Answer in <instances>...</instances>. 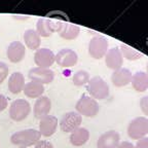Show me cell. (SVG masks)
Returning a JSON list of instances; mask_svg holds the SVG:
<instances>
[{
    "label": "cell",
    "instance_id": "cell-20",
    "mask_svg": "<svg viewBox=\"0 0 148 148\" xmlns=\"http://www.w3.org/2000/svg\"><path fill=\"white\" fill-rule=\"evenodd\" d=\"M23 92L26 97L31 98V99H38L41 96H43L44 92V86L39 82L30 80L27 82L24 86Z\"/></svg>",
    "mask_w": 148,
    "mask_h": 148
},
{
    "label": "cell",
    "instance_id": "cell-10",
    "mask_svg": "<svg viewBox=\"0 0 148 148\" xmlns=\"http://www.w3.org/2000/svg\"><path fill=\"white\" fill-rule=\"evenodd\" d=\"M78 56L71 49H63L56 55V63L62 68H71L77 64Z\"/></svg>",
    "mask_w": 148,
    "mask_h": 148
},
{
    "label": "cell",
    "instance_id": "cell-15",
    "mask_svg": "<svg viewBox=\"0 0 148 148\" xmlns=\"http://www.w3.org/2000/svg\"><path fill=\"white\" fill-rule=\"evenodd\" d=\"M120 143V136L115 131H108L102 134L97 141L98 148H116Z\"/></svg>",
    "mask_w": 148,
    "mask_h": 148
},
{
    "label": "cell",
    "instance_id": "cell-9",
    "mask_svg": "<svg viewBox=\"0 0 148 148\" xmlns=\"http://www.w3.org/2000/svg\"><path fill=\"white\" fill-rule=\"evenodd\" d=\"M34 62L37 67L51 69L53 63L56 62V55L51 49L46 47L38 49L34 53Z\"/></svg>",
    "mask_w": 148,
    "mask_h": 148
},
{
    "label": "cell",
    "instance_id": "cell-11",
    "mask_svg": "<svg viewBox=\"0 0 148 148\" xmlns=\"http://www.w3.org/2000/svg\"><path fill=\"white\" fill-rule=\"evenodd\" d=\"M26 56V46L20 41H12L6 49V57L14 64L20 63Z\"/></svg>",
    "mask_w": 148,
    "mask_h": 148
},
{
    "label": "cell",
    "instance_id": "cell-18",
    "mask_svg": "<svg viewBox=\"0 0 148 148\" xmlns=\"http://www.w3.org/2000/svg\"><path fill=\"white\" fill-rule=\"evenodd\" d=\"M25 77L23 73L21 72H14L10 74L8 78V83H7V88L8 90L14 95H18L21 92H23L24 86H25Z\"/></svg>",
    "mask_w": 148,
    "mask_h": 148
},
{
    "label": "cell",
    "instance_id": "cell-4",
    "mask_svg": "<svg viewBox=\"0 0 148 148\" xmlns=\"http://www.w3.org/2000/svg\"><path fill=\"white\" fill-rule=\"evenodd\" d=\"M31 112L30 103L25 99H16L9 106V117L14 121H23Z\"/></svg>",
    "mask_w": 148,
    "mask_h": 148
},
{
    "label": "cell",
    "instance_id": "cell-19",
    "mask_svg": "<svg viewBox=\"0 0 148 148\" xmlns=\"http://www.w3.org/2000/svg\"><path fill=\"white\" fill-rule=\"evenodd\" d=\"M23 39L25 42V46L32 51H37L41 44V37L38 35L36 30L33 29H28L24 32Z\"/></svg>",
    "mask_w": 148,
    "mask_h": 148
},
{
    "label": "cell",
    "instance_id": "cell-31",
    "mask_svg": "<svg viewBox=\"0 0 148 148\" xmlns=\"http://www.w3.org/2000/svg\"><path fill=\"white\" fill-rule=\"evenodd\" d=\"M116 148H135V145L129 141H123L118 144V146Z\"/></svg>",
    "mask_w": 148,
    "mask_h": 148
},
{
    "label": "cell",
    "instance_id": "cell-6",
    "mask_svg": "<svg viewBox=\"0 0 148 148\" xmlns=\"http://www.w3.org/2000/svg\"><path fill=\"white\" fill-rule=\"evenodd\" d=\"M109 49V42L104 36H94L88 42V55L95 60H101Z\"/></svg>",
    "mask_w": 148,
    "mask_h": 148
},
{
    "label": "cell",
    "instance_id": "cell-21",
    "mask_svg": "<svg viewBox=\"0 0 148 148\" xmlns=\"http://www.w3.org/2000/svg\"><path fill=\"white\" fill-rule=\"evenodd\" d=\"M88 139H90L88 130L83 127H80L71 133V135H70V143L73 146L79 147V146L84 145L88 141Z\"/></svg>",
    "mask_w": 148,
    "mask_h": 148
},
{
    "label": "cell",
    "instance_id": "cell-34",
    "mask_svg": "<svg viewBox=\"0 0 148 148\" xmlns=\"http://www.w3.org/2000/svg\"><path fill=\"white\" fill-rule=\"evenodd\" d=\"M18 148H28V147H18Z\"/></svg>",
    "mask_w": 148,
    "mask_h": 148
},
{
    "label": "cell",
    "instance_id": "cell-25",
    "mask_svg": "<svg viewBox=\"0 0 148 148\" xmlns=\"http://www.w3.org/2000/svg\"><path fill=\"white\" fill-rule=\"evenodd\" d=\"M90 79V73L86 70H78L72 76V81H73L74 86H82L84 84H88Z\"/></svg>",
    "mask_w": 148,
    "mask_h": 148
},
{
    "label": "cell",
    "instance_id": "cell-17",
    "mask_svg": "<svg viewBox=\"0 0 148 148\" xmlns=\"http://www.w3.org/2000/svg\"><path fill=\"white\" fill-rule=\"evenodd\" d=\"M133 74L127 68H120L118 70L113 71L111 75V82L116 88H123V86H127L132 81Z\"/></svg>",
    "mask_w": 148,
    "mask_h": 148
},
{
    "label": "cell",
    "instance_id": "cell-2",
    "mask_svg": "<svg viewBox=\"0 0 148 148\" xmlns=\"http://www.w3.org/2000/svg\"><path fill=\"white\" fill-rule=\"evenodd\" d=\"M86 90L95 100H104L109 96V86L101 76H94L86 84Z\"/></svg>",
    "mask_w": 148,
    "mask_h": 148
},
{
    "label": "cell",
    "instance_id": "cell-22",
    "mask_svg": "<svg viewBox=\"0 0 148 148\" xmlns=\"http://www.w3.org/2000/svg\"><path fill=\"white\" fill-rule=\"evenodd\" d=\"M131 82L134 90L138 92H143L148 90V75L146 72L137 71L135 74H133Z\"/></svg>",
    "mask_w": 148,
    "mask_h": 148
},
{
    "label": "cell",
    "instance_id": "cell-7",
    "mask_svg": "<svg viewBox=\"0 0 148 148\" xmlns=\"http://www.w3.org/2000/svg\"><path fill=\"white\" fill-rule=\"evenodd\" d=\"M81 123H82V116L77 113L76 111H70L63 115L62 119L59 123V125L62 132L72 133L76 129L80 127Z\"/></svg>",
    "mask_w": 148,
    "mask_h": 148
},
{
    "label": "cell",
    "instance_id": "cell-3",
    "mask_svg": "<svg viewBox=\"0 0 148 148\" xmlns=\"http://www.w3.org/2000/svg\"><path fill=\"white\" fill-rule=\"evenodd\" d=\"M75 109L78 114L86 117H95L100 111V106L97 100L92 98L90 96L83 95L77 101L75 105Z\"/></svg>",
    "mask_w": 148,
    "mask_h": 148
},
{
    "label": "cell",
    "instance_id": "cell-16",
    "mask_svg": "<svg viewBox=\"0 0 148 148\" xmlns=\"http://www.w3.org/2000/svg\"><path fill=\"white\" fill-rule=\"evenodd\" d=\"M57 32L59 33V35L62 37L63 39L74 40L78 37L79 33H80V28L76 25H73V24L59 22Z\"/></svg>",
    "mask_w": 148,
    "mask_h": 148
},
{
    "label": "cell",
    "instance_id": "cell-29",
    "mask_svg": "<svg viewBox=\"0 0 148 148\" xmlns=\"http://www.w3.org/2000/svg\"><path fill=\"white\" fill-rule=\"evenodd\" d=\"M135 148H148V137H144L138 140L135 145Z\"/></svg>",
    "mask_w": 148,
    "mask_h": 148
},
{
    "label": "cell",
    "instance_id": "cell-32",
    "mask_svg": "<svg viewBox=\"0 0 148 148\" xmlns=\"http://www.w3.org/2000/svg\"><path fill=\"white\" fill-rule=\"evenodd\" d=\"M14 18H16V20H27L29 16H14Z\"/></svg>",
    "mask_w": 148,
    "mask_h": 148
},
{
    "label": "cell",
    "instance_id": "cell-14",
    "mask_svg": "<svg viewBox=\"0 0 148 148\" xmlns=\"http://www.w3.org/2000/svg\"><path fill=\"white\" fill-rule=\"evenodd\" d=\"M51 110V101L49 97L41 96L40 98L36 99L34 107H33V113L37 119H41L45 116L49 115Z\"/></svg>",
    "mask_w": 148,
    "mask_h": 148
},
{
    "label": "cell",
    "instance_id": "cell-24",
    "mask_svg": "<svg viewBox=\"0 0 148 148\" xmlns=\"http://www.w3.org/2000/svg\"><path fill=\"white\" fill-rule=\"evenodd\" d=\"M119 49L121 55H123V58L127 59V61H137L142 57L141 53H139L138 51L127 45V44H121Z\"/></svg>",
    "mask_w": 148,
    "mask_h": 148
},
{
    "label": "cell",
    "instance_id": "cell-12",
    "mask_svg": "<svg viewBox=\"0 0 148 148\" xmlns=\"http://www.w3.org/2000/svg\"><path fill=\"white\" fill-rule=\"evenodd\" d=\"M59 121L58 118L53 115H47L45 117L41 118L39 121V133L41 136L49 138L51 137L57 131Z\"/></svg>",
    "mask_w": 148,
    "mask_h": 148
},
{
    "label": "cell",
    "instance_id": "cell-23",
    "mask_svg": "<svg viewBox=\"0 0 148 148\" xmlns=\"http://www.w3.org/2000/svg\"><path fill=\"white\" fill-rule=\"evenodd\" d=\"M36 32L40 37H49L53 33L51 21L46 18H38L36 23Z\"/></svg>",
    "mask_w": 148,
    "mask_h": 148
},
{
    "label": "cell",
    "instance_id": "cell-30",
    "mask_svg": "<svg viewBox=\"0 0 148 148\" xmlns=\"http://www.w3.org/2000/svg\"><path fill=\"white\" fill-rule=\"evenodd\" d=\"M8 102H7V98L4 95L0 94V112H2L3 110L7 108Z\"/></svg>",
    "mask_w": 148,
    "mask_h": 148
},
{
    "label": "cell",
    "instance_id": "cell-27",
    "mask_svg": "<svg viewBox=\"0 0 148 148\" xmlns=\"http://www.w3.org/2000/svg\"><path fill=\"white\" fill-rule=\"evenodd\" d=\"M140 108L144 115L148 116V96H144L140 100Z\"/></svg>",
    "mask_w": 148,
    "mask_h": 148
},
{
    "label": "cell",
    "instance_id": "cell-13",
    "mask_svg": "<svg viewBox=\"0 0 148 148\" xmlns=\"http://www.w3.org/2000/svg\"><path fill=\"white\" fill-rule=\"evenodd\" d=\"M105 64L109 69L113 70V71L123 68V58L118 47H112V49H108L106 56H105Z\"/></svg>",
    "mask_w": 148,
    "mask_h": 148
},
{
    "label": "cell",
    "instance_id": "cell-8",
    "mask_svg": "<svg viewBox=\"0 0 148 148\" xmlns=\"http://www.w3.org/2000/svg\"><path fill=\"white\" fill-rule=\"evenodd\" d=\"M28 77L30 80L36 81L41 84H49L53 82L55 78V72L49 68H40V67H34L29 70Z\"/></svg>",
    "mask_w": 148,
    "mask_h": 148
},
{
    "label": "cell",
    "instance_id": "cell-33",
    "mask_svg": "<svg viewBox=\"0 0 148 148\" xmlns=\"http://www.w3.org/2000/svg\"><path fill=\"white\" fill-rule=\"evenodd\" d=\"M146 74L148 75V62H147V65H146Z\"/></svg>",
    "mask_w": 148,
    "mask_h": 148
},
{
    "label": "cell",
    "instance_id": "cell-28",
    "mask_svg": "<svg viewBox=\"0 0 148 148\" xmlns=\"http://www.w3.org/2000/svg\"><path fill=\"white\" fill-rule=\"evenodd\" d=\"M34 148H53V145L51 144V142L47 140H40L39 142L35 144Z\"/></svg>",
    "mask_w": 148,
    "mask_h": 148
},
{
    "label": "cell",
    "instance_id": "cell-1",
    "mask_svg": "<svg viewBox=\"0 0 148 148\" xmlns=\"http://www.w3.org/2000/svg\"><path fill=\"white\" fill-rule=\"evenodd\" d=\"M41 135L35 129H26L14 133L10 137V142L18 147H29L40 141Z\"/></svg>",
    "mask_w": 148,
    "mask_h": 148
},
{
    "label": "cell",
    "instance_id": "cell-26",
    "mask_svg": "<svg viewBox=\"0 0 148 148\" xmlns=\"http://www.w3.org/2000/svg\"><path fill=\"white\" fill-rule=\"evenodd\" d=\"M9 73V68L6 63L0 62V84L7 78Z\"/></svg>",
    "mask_w": 148,
    "mask_h": 148
},
{
    "label": "cell",
    "instance_id": "cell-5",
    "mask_svg": "<svg viewBox=\"0 0 148 148\" xmlns=\"http://www.w3.org/2000/svg\"><path fill=\"white\" fill-rule=\"evenodd\" d=\"M148 134V118L139 116L130 121L127 125V135L133 140H140Z\"/></svg>",
    "mask_w": 148,
    "mask_h": 148
}]
</instances>
